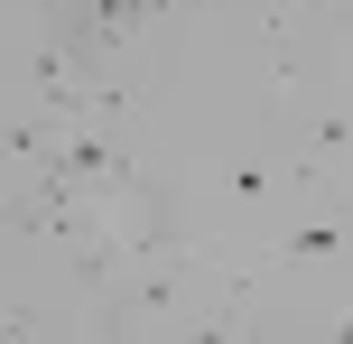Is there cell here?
Wrapping results in <instances>:
<instances>
[{
  "label": "cell",
  "mask_w": 353,
  "mask_h": 344,
  "mask_svg": "<svg viewBox=\"0 0 353 344\" xmlns=\"http://www.w3.org/2000/svg\"><path fill=\"white\" fill-rule=\"evenodd\" d=\"M344 252V223H307V233H288V261H298V270H307V261H335Z\"/></svg>",
  "instance_id": "1"
}]
</instances>
